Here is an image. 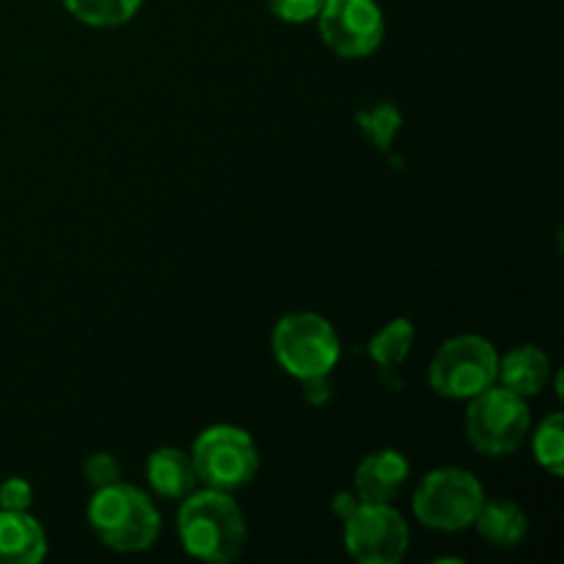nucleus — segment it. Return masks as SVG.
<instances>
[{
    "instance_id": "nucleus-22",
    "label": "nucleus",
    "mask_w": 564,
    "mask_h": 564,
    "mask_svg": "<svg viewBox=\"0 0 564 564\" xmlns=\"http://www.w3.org/2000/svg\"><path fill=\"white\" fill-rule=\"evenodd\" d=\"M303 383V397H306L312 405H325L330 400V375H323V378H308L301 380Z\"/></svg>"
},
{
    "instance_id": "nucleus-6",
    "label": "nucleus",
    "mask_w": 564,
    "mask_h": 564,
    "mask_svg": "<svg viewBox=\"0 0 564 564\" xmlns=\"http://www.w3.org/2000/svg\"><path fill=\"white\" fill-rule=\"evenodd\" d=\"M499 380V350L477 334L446 339L427 367V383L444 400H471Z\"/></svg>"
},
{
    "instance_id": "nucleus-8",
    "label": "nucleus",
    "mask_w": 564,
    "mask_h": 564,
    "mask_svg": "<svg viewBox=\"0 0 564 564\" xmlns=\"http://www.w3.org/2000/svg\"><path fill=\"white\" fill-rule=\"evenodd\" d=\"M345 549L358 564H397L408 554L405 516L386 501H361L345 518Z\"/></svg>"
},
{
    "instance_id": "nucleus-18",
    "label": "nucleus",
    "mask_w": 564,
    "mask_h": 564,
    "mask_svg": "<svg viewBox=\"0 0 564 564\" xmlns=\"http://www.w3.org/2000/svg\"><path fill=\"white\" fill-rule=\"evenodd\" d=\"M361 121L364 132H367L380 149H389V143L394 141V132L400 130V113H397L394 105H380V108L364 113Z\"/></svg>"
},
{
    "instance_id": "nucleus-3",
    "label": "nucleus",
    "mask_w": 564,
    "mask_h": 564,
    "mask_svg": "<svg viewBox=\"0 0 564 564\" xmlns=\"http://www.w3.org/2000/svg\"><path fill=\"white\" fill-rule=\"evenodd\" d=\"M275 364L295 380L323 378L336 369L341 341L334 325L314 312H292L275 323L270 334Z\"/></svg>"
},
{
    "instance_id": "nucleus-2",
    "label": "nucleus",
    "mask_w": 564,
    "mask_h": 564,
    "mask_svg": "<svg viewBox=\"0 0 564 564\" xmlns=\"http://www.w3.org/2000/svg\"><path fill=\"white\" fill-rule=\"evenodd\" d=\"M88 527L99 543L119 554H138L158 543L163 518L147 490L130 482H113L94 490L88 501Z\"/></svg>"
},
{
    "instance_id": "nucleus-15",
    "label": "nucleus",
    "mask_w": 564,
    "mask_h": 564,
    "mask_svg": "<svg viewBox=\"0 0 564 564\" xmlns=\"http://www.w3.org/2000/svg\"><path fill=\"white\" fill-rule=\"evenodd\" d=\"M413 341H416V328H413L411 319L397 317L372 336V341H369V358L378 367L397 369L411 356Z\"/></svg>"
},
{
    "instance_id": "nucleus-17",
    "label": "nucleus",
    "mask_w": 564,
    "mask_h": 564,
    "mask_svg": "<svg viewBox=\"0 0 564 564\" xmlns=\"http://www.w3.org/2000/svg\"><path fill=\"white\" fill-rule=\"evenodd\" d=\"M532 452L538 466H543L551 477H564V416L560 411L551 413L538 424Z\"/></svg>"
},
{
    "instance_id": "nucleus-4",
    "label": "nucleus",
    "mask_w": 564,
    "mask_h": 564,
    "mask_svg": "<svg viewBox=\"0 0 564 564\" xmlns=\"http://www.w3.org/2000/svg\"><path fill=\"white\" fill-rule=\"evenodd\" d=\"M485 488L468 468L444 466L424 474L413 490V516L435 532H463L474 523Z\"/></svg>"
},
{
    "instance_id": "nucleus-20",
    "label": "nucleus",
    "mask_w": 564,
    "mask_h": 564,
    "mask_svg": "<svg viewBox=\"0 0 564 564\" xmlns=\"http://www.w3.org/2000/svg\"><path fill=\"white\" fill-rule=\"evenodd\" d=\"M268 6L275 20L290 22V25H303V22L317 20L325 0H268Z\"/></svg>"
},
{
    "instance_id": "nucleus-14",
    "label": "nucleus",
    "mask_w": 564,
    "mask_h": 564,
    "mask_svg": "<svg viewBox=\"0 0 564 564\" xmlns=\"http://www.w3.org/2000/svg\"><path fill=\"white\" fill-rule=\"evenodd\" d=\"M477 529L479 538L494 549H516L527 540L529 534V518L516 501H482L477 518L471 523Z\"/></svg>"
},
{
    "instance_id": "nucleus-23",
    "label": "nucleus",
    "mask_w": 564,
    "mask_h": 564,
    "mask_svg": "<svg viewBox=\"0 0 564 564\" xmlns=\"http://www.w3.org/2000/svg\"><path fill=\"white\" fill-rule=\"evenodd\" d=\"M358 505H361V499H358L356 494H336L334 512H336V516H339V521H345V518L350 516V512L356 510Z\"/></svg>"
},
{
    "instance_id": "nucleus-19",
    "label": "nucleus",
    "mask_w": 564,
    "mask_h": 564,
    "mask_svg": "<svg viewBox=\"0 0 564 564\" xmlns=\"http://www.w3.org/2000/svg\"><path fill=\"white\" fill-rule=\"evenodd\" d=\"M83 477L91 485V490L108 488V485L119 482L121 466L110 452H94L86 463H83Z\"/></svg>"
},
{
    "instance_id": "nucleus-13",
    "label": "nucleus",
    "mask_w": 564,
    "mask_h": 564,
    "mask_svg": "<svg viewBox=\"0 0 564 564\" xmlns=\"http://www.w3.org/2000/svg\"><path fill=\"white\" fill-rule=\"evenodd\" d=\"M551 380V358L534 345H518L499 356V380L505 389L516 391L523 400L538 397Z\"/></svg>"
},
{
    "instance_id": "nucleus-12",
    "label": "nucleus",
    "mask_w": 564,
    "mask_h": 564,
    "mask_svg": "<svg viewBox=\"0 0 564 564\" xmlns=\"http://www.w3.org/2000/svg\"><path fill=\"white\" fill-rule=\"evenodd\" d=\"M47 556V534L31 512L0 510V564H39Z\"/></svg>"
},
{
    "instance_id": "nucleus-1",
    "label": "nucleus",
    "mask_w": 564,
    "mask_h": 564,
    "mask_svg": "<svg viewBox=\"0 0 564 564\" xmlns=\"http://www.w3.org/2000/svg\"><path fill=\"white\" fill-rule=\"evenodd\" d=\"M176 534L193 560L209 564L235 562L248 543V523L235 496L226 490L202 488L182 499Z\"/></svg>"
},
{
    "instance_id": "nucleus-7",
    "label": "nucleus",
    "mask_w": 564,
    "mask_h": 564,
    "mask_svg": "<svg viewBox=\"0 0 564 564\" xmlns=\"http://www.w3.org/2000/svg\"><path fill=\"white\" fill-rule=\"evenodd\" d=\"M532 430L529 402L516 391L494 383L468 400L466 435L468 444L485 457L512 455Z\"/></svg>"
},
{
    "instance_id": "nucleus-16",
    "label": "nucleus",
    "mask_w": 564,
    "mask_h": 564,
    "mask_svg": "<svg viewBox=\"0 0 564 564\" xmlns=\"http://www.w3.org/2000/svg\"><path fill=\"white\" fill-rule=\"evenodd\" d=\"M64 6L83 25L119 28L141 11L143 0H64Z\"/></svg>"
},
{
    "instance_id": "nucleus-21",
    "label": "nucleus",
    "mask_w": 564,
    "mask_h": 564,
    "mask_svg": "<svg viewBox=\"0 0 564 564\" xmlns=\"http://www.w3.org/2000/svg\"><path fill=\"white\" fill-rule=\"evenodd\" d=\"M33 505V485L22 477H9L0 482V510L25 512Z\"/></svg>"
},
{
    "instance_id": "nucleus-11",
    "label": "nucleus",
    "mask_w": 564,
    "mask_h": 564,
    "mask_svg": "<svg viewBox=\"0 0 564 564\" xmlns=\"http://www.w3.org/2000/svg\"><path fill=\"white\" fill-rule=\"evenodd\" d=\"M147 482L154 496L169 501H182L198 488V474L191 452L180 446H160L147 460Z\"/></svg>"
},
{
    "instance_id": "nucleus-10",
    "label": "nucleus",
    "mask_w": 564,
    "mask_h": 564,
    "mask_svg": "<svg viewBox=\"0 0 564 564\" xmlns=\"http://www.w3.org/2000/svg\"><path fill=\"white\" fill-rule=\"evenodd\" d=\"M411 479V463L397 449H378L364 457L356 468V496L361 501H386L394 505L397 496Z\"/></svg>"
},
{
    "instance_id": "nucleus-9",
    "label": "nucleus",
    "mask_w": 564,
    "mask_h": 564,
    "mask_svg": "<svg viewBox=\"0 0 564 564\" xmlns=\"http://www.w3.org/2000/svg\"><path fill=\"white\" fill-rule=\"evenodd\" d=\"M314 22L323 42L341 58H369L386 39V17L378 0H325Z\"/></svg>"
},
{
    "instance_id": "nucleus-5",
    "label": "nucleus",
    "mask_w": 564,
    "mask_h": 564,
    "mask_svg": "<svg viewBox=\"0 0 564 564\" xmlns=\"http://www.w3.org/2000/svg\"><path fill=\"white\" fill-rule=\"evenodd\" d=\"M193 466L198 485L226 494L248 488L259 474V446L251 433L237 424H213L193 441Z\"/></svg>"
}]
</instances>
